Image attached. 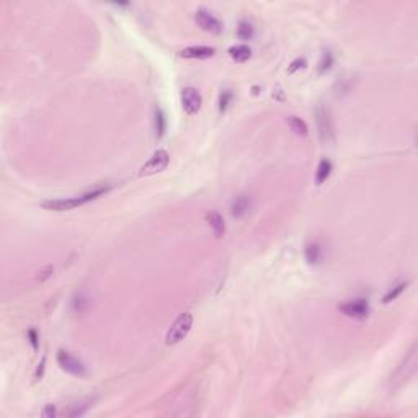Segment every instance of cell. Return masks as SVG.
<instances>
[{
  "label": "cell",
  "instance_id": "cell-3",
  "mask_svg": "<svg viewBox=\"0 0 418 418\" xmlns=\"http://www.w3.org/2000/svg\"><path fill=\"white\" fill-rule=\"evenodd\" d=\"M56 360H57V365L63 368L66 373L72 374L75 377H87L88 376V371H87V366H85V363L77 358V356H74L71 351L59 350Z\"/></svg>",
  "mask_w": 418,
  "mask_h": 418
},
{
  "label": "cell",
  "instance_id": "cell-19",
  "mask_svg": "<svg viewBox=\"0 0 418 418\" xmlns=\"http://www.w3.org/2000/svg\"><path fill=\"white\" fill-rule=\"evenodd\" d=\"M237 36L241 38L242 41H249L253 38V26L249 21H241L237 28Z\"/></svg>",
  "mask_w": 418,
  "mask_h": 418
},
{
  "label": "cell",
  "instance_id": "cell-10",
  "mask_svg": "<svg viewBox=\"0 0 418 418\" xmlns=\"http://www.w3.org/2000/svg\"><path fill=\"white\" fill-rule=\"evenodd\" d=\"M252 207V199L247 196V195H238L234 201H232V206H230V213L234 218H242L247 213H249V209Z\"/></svg>",
  "mask_w": 418,
  "mask_h": 418
},
{
  "label": "cell",
  "instance_id": "cell-18",
  "mask_svg": "<svg viewBox=\"0 0 418 418\" xmlns=\"http://www.w3.org/2000/svg\"><path fill=\"white\" fill-rule=\"evenodd\" d=\"M407 286H408L407 281H405V283H400V284H397V286H394V288L382 297V303H384V304H389V303H392V301H396V299L400 296V294L407 289Z\"/></svg>",
  "mask_w": 418,
  "mask_h": 418
},
{
  "label": "cell",
  "instance_id": "cell-16",
  "mask_svg": "<svg viewBox=\"0 0 418 418\" xmlns=\"http://www.w3.org/2000/svg\"><path fill=\"white\" fill-rule=\"evenodd\" d=\"M154 129H156L157 139L164 137L165 129H167V120H165L164 111H162L160 108H156V113H154Z\"/></svg>",
  "mask_w": 418,
  "mask_h": 418
},
{
  "label": "cell",
  "instance_id": "cell-20",
  "mask_svg": "<svg viewBox=\"0 0 418 418\" xmlns=\"http://www.w3.org/2000/svg\"><path fill=\"white\" fill-rule=\"evenodd\" d=\"M232 98H234V94H232V90L226 88L221 92L219 95V113H224L229 108V105L232 103Z\"/></svg>",
  "mask_w": 418,
  "mask_h": 418
},
{
  "label": "cell",
  "instance_id": "cell-5",
  "mask_svg": "<svg viewBox=\"0 0 418 418\" xmlns=\"http://www.w3.org/2000/svg\"><path fill=\"white\" fill-rule=\"evenodd\" d=\"M170 164V156L168 152L164 151V149H159L154 156L145 162V164L141 167V172L139 175L141 176H151V175H156L162 170H165Z\"/></svg>",
  "mask_w": 418,
  "mask_h": 418
},
{
  "label": "cell",
  "instance_id": "cell-4",
  "mask_svg": "<svg viewBox=\"0 0 418 418\" xmlns=\"http://www.w3.org/2000/svg\"><path fill=\"white\" fill-rule=\"evenodd\" d=\"M317 116V128H319V136L322 139V142L330 144L335 141V128L334 121L330 118V113L325 106H319L315 110Z\"/></svg>",
  "mask_w": 418,
  "mask_h": 418
},
{
  "label": "cell",
  "instance_id": "cell-27",
  "mask_svg": "<svg viewBox=\"0 0 418 418\" xmlns=\"http://www.w3.org/2000/svg\"><path fill=\"white\" fill-rule=\"evenodd\" d=\"M44 365H46V358H43L40 365H38V369H36V373H35V379H41L43 377V374H44Z\"/></svg>",
  "mask_w": 418,
  "mask_h": 418
},
{
  "label": "cell",
  "instance_id": "cell-14",
  "mask_svg": "<svg viewBox=\"0 0 418 418\" xmlns=\"http://www.w3.org/2000/svg\"><path fill=\"white\" fill-rule=\"evenodd\" d=\"M332 170H334V165L329 159H322L319 162V167H317L315 172V182L317 185H322L323 182H327V178L332 175Z\"/></svg>",
  "mask_w": 418,
  "mask_h": 418
},
{
  "label": "cell",
  "instance_id": "cell-24",
  "mask_svg": "<svg viewBox=\"0 0 418 418\" xmlns=\"http://www.w3.org/2000/svg\"><path fill=\"white\" fill-rule=\"evenodd\" d=\"M90 407H92V405H90V402H88V404H80V407L77 405V407L72 410V412H71V416H82Z\"/></svg>",
  "mask_w": 418,
  "mask_h": 418
},
{
  "label": "cell",
  "instance_id": "cell-7",
  "mask_svg": "<svg viewBox=\"0 0 418 418\" xmlns=\"http://www.w3.org/2000/svg\"><path fill=\"white\" fill-rule=\"evenodd\" d=\"M201 105H203V97L201 94L193 87H185L182 90V106L187 114L193 116L201 110Z\"/></svg>",
  "mask_w": 418,
  "mask_h": 418
},
{
  "label": "cell",
  "instance_id": "cell-9",
  "mask_svg": "<svg viewBox=\"0 0 418 418\" xmlns=\"http://www.w3.org/2000/svg\"><path fill=\"white\" fill-rule=\"evenodd\" d=\"M216 49L209 48V46H190V48H185L183 51H180L182 57L187 59H207L214 56Z\"/></svg>",
  "mask_w": 418,
  "mask_h": 418
},
{
  "label": "cell",
  "instance_id": "cell-21",
  "mask_svg": "<svg viewBox=\"0 0 418 418\" xmlns=\"http://www.w3.org/2000/svg\"><path fill=\"white\" fill-rule=\"evenodd\" d=\"M72 307H74L75 312H83L85 309L88 307V299H85L82 294H79V296L72 301Z\"/></svg>",
  "mask_w": 418,
  "mask_h": 418
},
{
  "label": "cell",
  "instance_id": "cell-2",
  "mask_svg": "<svg viewBox=\"0 0 418 418\" xmlns=\"http://www.w3.org/2000/svg\"><path fill=\"white\" fill-rule=\"evenodd\" d=\"M193 314L191 312H183L176 317V320L172 323V327L168 329L165 335V343L167 345H176L180 343L182 340L187 338L190 334V330L193 327Z\"/></svg>",
  "mask_w": 418,
  "mask_h": 418
},
{
  "label": "cell",
  "instance_id": "cell-23",
  "mask_svg": "<svg viewBox=\"0 0 418 418\" xmlns=\"http://www.w3.org/2000/svg\"><path fill=\"white\" fill-rule=\"evenodd\" d=\"M56 415H57V410H56V405H52V404H48L41 412V416H44V418H54Z\"/></svg>",
  "mask_w": 418,
  "mask_h": 418
},
{
  "label": "cell",
  "instance_id": "cell-8",
  "mask_svg": "<svg viewBox=\"0 0 418 418\" xmlns=\"http://www.w3.org/2000/svg\"><path fill=\"white\" fill-rule=\"evenodd\" d=\"M196 23L204 29V32L211 33V35H221L222 33V23L214 17L211 12H207L204 9H199L195 15Z\"/></svg>",
  "mask_w": 418,
  "mask_h": 418
},
{
  "label": "cell",
  "instance_id": "cell-22",
  "mask_svg": "<svg viewBox=\"0 0 418 418\" xmlns=\"http://www.w3.org/2000/svg\"><path fill=\"white\" fill-rule=\"evenodd\" d=\"M307 67V61L304 57H297V59H294L292 63L289 64V69H288V72L289 74H294L296 71H299V69H306Z\"/></svg>",
  "mask_w": 418,
  "mask_h": 418
},
{
  "label": "cell",
  "instance_id": "cell-12",
  "mask_svg": "<svg viewBox=\"0 0 418 418\" xmlns=\"http://www.w3.org/2000/svg\"><path fill=\"white\" fill-rule=\"evenodd\" d=\"M304 255H306V260L309 265H319V263H322V260H323V249L319 242H311L306 245Z\"/></svg>",
  "mask_w": 418,
  "mask_h": 418
},
{
  "label": "cell",
  "instance_id": "cell-1",
  "mask_svg": "<svg viewBox=\"0 0 418 418\" xmlns=\"http://www.w3.org/2000/svg\"><path fill=\"white\" fill-rule=\"evenodd\" d=\"M111 187H100V188H95L92 191H87L83 193V195H79V196H72V198H64V199H49V201H44L43 203V207L48 209V211H56V213H63V211H71V209H75L79 206H83L90 203V201H94L100 196L106 195L108 191H110Z\"/></svg>",
  "mask_w": 418,
  "mask_h": 418
},
{
  "label": "cell",
  "instance_id": "cell-6",
  "mask_svg": "<svg viewBox=\"0 0 418 418\" xmlns=\"http://www.w3.org/2000/svg\"><path fill=\"white\" fill-rule=\"evenodd\" d=\"M338 311L346 317H353V319H366L371 312V307L366 299H353L338 306Z\"/></svg>",
  "mask_w": 418,
  "mask_h": 418
},
{
  "label": "cell",
  "instance_id": "cell-17",
  "mask_svg": "<svg viewBox=\"0 0 418 418\" xmlns=\"http://www.w3.org/2000/svg\"><path fill=\"white\" fill-rule=\"evenodd\" d=\"M334 61L335 59H334V54H332V51L330 49H325L322 52L320 61H319V67H317V72H319V75L329 72L330 69H332V66H334Z\"/></svg>",
  "mask_w": 418,
  "mask_h": 418
},
{
  "label": "cell",
  "instance_id": "cell-26",
  "mask_svg": "<svg viewBox=\"0 0 418 418\" xmlns=\"http://www.w3.org/2000/svg\"><path fill=\"white\" fill-rule=\"evenodd\" d=\"M54 273V268L52 266H48L46 270H43V272L40 273V276H38V281H44V280H48V278H51V275Z\"/></svg>",
  "mask_w": 418,
  "mask_h": 418
},
{
  "label": "cell",
  "instance_id": "cell-15",
  "mask_svg": "<svg viewBox=\"0 0 418 418\" xmlns=\"http://www.w3.org/2000/svg\"><path fill=\"white\" fill-rule=\"evenodd\" d=\"M288 125L291 128V131L296 136H301V137H306L309 134V126L304 120H301L299 116H289L288 118Z\"/></svg>",
  "mask_w": 418,
  "mask_h": 418
},
{
  "label": "cell",
  "instance_id": "cell-25",
  "mask_svg": "<svg viewBox=\"0 0 418 418\" xmlns=\"http://www.w3.org/2000/svg\"><path fill=\"white\" fill-rule=\"evenodd\" d=\"M28 338H29V343H32V346H33V350H38V346H40V342H38V340H40V337H38L35 329L28 330Z\"/></svg>",
  "mask_w": 418,
  "mask_h": 418
},
{
  "label": "cell",
  "instance_id": "cell-11",
  "mask_svg": "<svg viewBox=\"0 0 418 418\" xmlns=\"http://www.w3.org/2000/svg\"><path fill=\"white\" fill-rule=\"evenodd\" d=\"M206 221L209 224V227L213 229V234L221 238L224 237V234H226V222H224V218L219 214V213H216V211H211V213H207L206 214Z\"/></svg>",
  "mask_w": 418,
  "mask_h": 418
},
{
  "label": "cell",
  "instance_id": "cell-13",
  "mask_svg": "<svg viewBox=\"0 0 418 418\" xmlns=\"http://www.w3.org/2000/svg\"><path fill=\"white\" fill-rule=\"evenodd\" d=\"M229 54H230V57L235 61V63L242 64V63H247V61L250 59L252 49L247 44H237V46H232V48L229 49Z\"/></svg>",
  "mask_w": 418,
  "mask_h": 418
}]
</instances>
